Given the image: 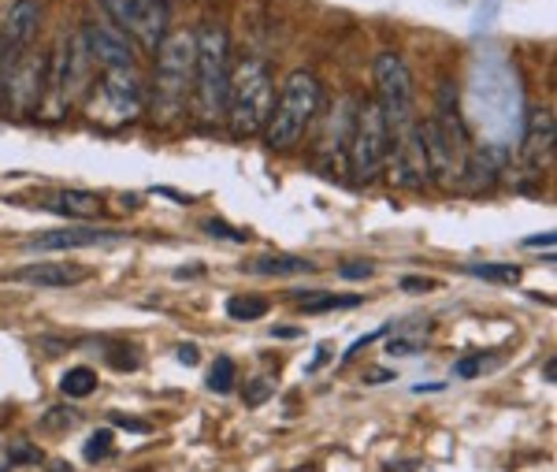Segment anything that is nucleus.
Listing matches in <instances>:
<instances>
[{"label": "nucleus", "instance_id": "aec40b11", "mask_svg": "<svg viewBox=\"0 0 557 472\" xmlns=\"http://www.w3.org/2000/svg\"><path fill=\"white\" fill-rule=\"evenodd\" d=\"M234 380H238V369H234L231 357H216L212 372H208V387H212L216 395H228L234 387Z\"/></svg>", "mask_w": 557, "mask_h": 472}, {"label": "nucleus", "instance_id": "393cba45", "mask_svg": "<svg viewBox=\"0 0 557 472\" xmlns=\"http://www.w3.org/2000/svg\"><path fill=\"white\" fill-rule=\"evenodd\" d=\"M372 272H376V268H372L368 260H350V265L338 268V276L342 279H372Z\"/></svg>", "mask_w": 557, "mask_h": 472}, {"label": "nucleus", "instance_id": "ddd939ff", "mask_svg": "<svg viewBox=\"0 0 557 472\" xmlns=\"http://www.w3.org/2000/svg\"><path fill=\"white\" fill-rule=\"evenodd\" d=\"M104 98H108L112 116L134 119L142 112V82H138L134 67H108L104 72Z\"/></svg>", "mask_w": 557, "mask_h": 472}, {"label": "nucleus", "instance_id": "412c9836", "mask_svg": "<svg viewBox=\"0 0 557 472\" xmlns=\"http://www.w3.org/2000/svg\"><path fill=\"white\" fill-rule=\"evenodd\" d=\"M268 312V302L264 298H228V317L231 320H260Z\"/></svg>", "mask_w": 557, "mask_h": 472}, {"label": "nucleus", "instance_id": "5701e85b", "mask_svg": "<svg viewBox=\"0 0 557 472\" xmlns=\"http://www.w3.org/2000/svg\"><path fill=\"white\" fill-rule=\"evenodd\" d=\"M108 450H112V432L104 428V432H93V435H90V443H86V461L108 458Z\"/></svg>", "mask_w": 557, "mask_h": 472}, {"label": "nucleus", "instance_id": "20e7f679", "mask_svg": "<svg viewBox=\"0 0 557 472\" xmlns=\"http://www.w3.org/2000/svg\"><path fill=\"white\" fill-rule=\"evenodd\" d=\"M316 104H320L316 75L294 72L286 78L278 101L272 104V116H268V124H264V142L272 145V150H290V145H298L305 127H309L312 116H316Z\"/></svg>", "mask_w": 557, "mask_h": 472}, {"label": "nucleus", "instance_id": "423d86ee", "mask_svg": "<svg viewBox=\"0 0 557 472\" xmlns=\"http://www.w3.org/2000/svg\"><path fill=\"white\" fill-rule=\"evenodd\" d=\"M376 90H379V112L387 124L390 138L413 127V75L398 52H379L376 56Z\"/></svg>", "mask_w": 557, "mask_h": 472}, {"label": "nucleus", "instance_id": "2f4dec72", "mask_svg": "<svg viewBox=\"0 0 557 472\" xmlns=\"http://www.w3.org/2000/svg\"><path fill=\"white\" fill-rule=\"evenodd\" d=\"M368 380H372V383H379V380H394V372H368Z\"/></svg>", "mask_w": 557, "mask_h": 472}, {"label": "nucleus", "instance_id": "2eb2a0df", "mask_svg": "<svg viewBox=\"0 0 557 472\" xmlns=\"http://www.w3.org/2000/svg\"><path fill=\"white\" fill-rule=\"evenodd\" d=\"M554 153V112L543 109L528 119V135H524V156L532 168H543V161H550Z\"/></svg>", "mask_w": 557, "mask_h": 472}, {"label": "nucleus", "instance_id": "a878e982", "mask_svg": "<svg viewBox=\"0 0 557 472\" xmlns=\"http://www.w3.org/2000/svg\"><path fill=\"white\" fill-rule=\"evenodd\" d=\"M461 380H472V375H480L483 372V354L480 357H465V361H457V369H454Z\"/></svg>", "mask_w": 557, "mask_h": 472}, {"label": "nucleus", "instance_id": "7ed1b4c3", "mask_svg": "<svg viewBox=\"0 0 557 472\" xmlns=\"http://www.w3.org/2000/svg\"><path fill=\"white\" fill-rule=\"evenodd\" d=\"M194 34H168L156 49V112L164 119H179L186 98L194 93Z\"/></svg>", "mask_w": 557, "mask_h": 472}, {"label": "nucleus", "instance_id": "4be33fe9", "mask_svg": "<svg viewBox=\"0 0 557 472\" xmlns=\"http://www.w3.org/2000/svg\"><path fill=\"white\" fill-rule=\"evenodd\" d=\"M465 272L480 276V279H491V283H517V279H520L517 265H465Z\"/></svg>", "mask_w": 557, "mask_h": 472}, {"label": "nucleus", "instance_id": "c756f323", "mask_svg": "<svg viewBox=\"0 0 557 472\" xmlns=\"http://www.w3.org/2000/svg\"><path fill=\"white\" fill-rule=\"evenodd\" d=\"M179 361L182 365H197V346L190 343V346H179Z\"/></svg>", "mask_w": 557, "mask_h": 472}, {"label": "nucleus", "instance_id": "cd10ccee", "mask_svg": "<svg viewBox=\"0 0 557 472\" xmlns=\"http://www.w3.org/2000/svg\"><path fill=\"white\" fill-rule=\"evenodd\" d=\"M112 424H119V428H127V432H138V435H145V432H150V424H145V421H130V417H112Z\"/></svg>", "mask_w": 557, "mask_h": 472}, {"label": "nucleus", "instance_id": "f8f14e48", "mask_svg": "<svg viewBox=\"0 0 557 472\" xmlns=\"http://www.w3.org/2000/svg\"><path fill=\"white\" fill-rule=\"evenodd\" d=\"M12 279L26 286H38V291H67V286L86 283L90 272L82 265H72V260H38V265H23Z\"/></svg>", "mask_w": 557, "mask_h": 472}, {"label": "nucleus", "instance_id": "0eeeda50", "mask_svg": "<svg viewBox=\"0 0 557 472\" xmlns=\"http://www.w3.org/2000/svg\"><path fill=\"white\" fill-rule=\"evenodd\" d=\"M116 30L134 38L142 49L156 52L168 38V0H101Z\"/></svg>", "mask_w": 557, "mask_h": 472}, {"label": "nucleus", "instance_id": "f03ea898", "mask_svg": "<svg viewBox=\"0 0 557 472\" xmlns=\"http://www.w3.org/2000/svg\"><path fill=\"white\" fill-rule=\"evenodd\" d=\"M272 98H275V86L268 64L257 56H242L231 67V86H228V119L234 138H254L264 130L275 104Z\"/></svg>", "mask_w": 557, "mask_h": 472}, {"label": "nucleus", "instance_id": "dca6fc26", "mask_svg": "<svg viewBox=\"0 0 557 472\" xmlns=\"http://www.w3.org/2000/svg\"><path fill=\"white\" fill-rule=\"evenodd\" d=\"M46 208H52V213H60V216H72V220H98L104 205L98 194H90V190H56Z\"/></svg>", "mask_w": 557, "mask_h": 472}, {"label": "nucleus", "instance_id": "4468645a", "mask_svg": "<svg viewBox=\"0 0 557 472\" xmlns=\"http://www.w3.org/2000/svg\"><path fill=\"white\" fill-rule=\"evenodd\" d=\"M38 26H41V4H38V0H15V4L8 8L4 30H0V34H4L8 49L20 52V49H26L34 41Z\"/></svg>", "mask_w": 557, "mask_h": 472}, {"label": "nucleus", "instance_id": "f257e3e1", "mask_svg": "<svg viewBox=\"0 0 557 472\" xmlns=\"http://www.w3.org/2000/svg\"><path fill=\"white\" fill-rule=\"evenodd\" d=\"M197 60H194V98L197 116L205 124L228 116V86H231V41L220 23H205L194 34Z\"/></svg>", "mask_w": 557, "mask_h": 472}, {"label": "nucleus", "instance_id": "9d476101", "mask_svg": "<svg viewBox=\"0 0 557 472\" xmlns=\"http://www.w3.org/2000/svg\"><path fill=\"white\" fill-rule=\"evenodd\" d=\"M124 239L119 227H90V224H75V227H60V231H41L26 242V250H41V253H64V250H90V246H112V242Z\"/></svg>", "mask_w": 557, "mask_h": 472}, {"label": "nucleus", "instance_id": "b1692460", "mask_svg": "<svg viewBox=\"0 0 557 472\" xmlns=\"http://www.w3.org/2000/svg\"><path fill=\"white\" fill-rule=\"evenodd\" d=\"M202 231H208L212 239H231V242H246L249 239L246 231H238V227H231V224H223V220H205Z\"/></svg>", "mask_w": 557, "mask_h": 472}, {"label": "nucleus", "instance_id": "6ab92c4d", "mask_svg": "<svg viewBox=\"0 0 557 472\" xmlns=\"http://www.w3.org/2000/svg\"><path fill=\"white\" fill-rule=\"evenodd\" d=\"M357 305H361V294H346V298H338V294H312V298H301V312L316 317V312L357 309Z\"/></svg>", "mask_w": 557, "mask_h": 472}, {"label": "nucleus", "instance_id": "a211bd4d", "mask_svg": "<svg viewBox=\"0 0 557 472\" xmlns=\"http://www.w3.org/2000/svg\"><path fill=\"white\" fill-rule=\"evenodd\" d=\"M60 391H64L67 398H86L98 391V372L86 369V365H78V369H67L64 380H60Z\"/></svg>", "mask_w": 557, "mask_h": 472}, {"label": "nucleus", "instance_id": "6e6552de", "mask_svg": "<svg viewBox=\"0 0 557 472\" xmlns=\"http://www.w3.org/2000/svg\"><path fill=\"white\" fill-rule=\"evenodd\" d=\"M387 164H390V182H394V187H402V190H424V187H428L431 168H428V153H424L420 124L405 127L402 135L390 138Z\"/></svg>", "mask_w": 557, "mask_h": 472}, {"label": "nucleus", "instance_id": "1a4fd4ad", "mask_svg": "<svg viewBox=\"0 0 557 472\" xmlns=\"http://www.w3.org/2000/svg\"><path fill=\"white\" fill-rule=\"evenodd\" d=\"M0 86H4L8 93V109H12L15 116H30V112H38L41 101H46V60L30 56V52L12 60Z\"/></svg>", "mask_w": 557, "mask_h": 472}, {"label": "nucleus", "instance_id": "39448f33", "mask_svg": "<svg viewBox=\"0 0 557 472\" xmlns=\"http://www.w3.org/2000/svg\"><path fill=\"white\" fill-rule=\"evenodd\" d=\"M346 150H350V168L357 182H376L383 168H387L390 153V130L383 124V112L376 101L357 104V116L350 124V138H346Z\"/></svg>", "mask_w": 557, "mask_h": 472}, {"label": "nucleus", "instance_id": "9b49d317", "mask_svg": "<svg viewBox=\"0 0 557 472\" xmlns=\"http://www.w3.org/2000/svg\"><path fill=\"white\" fill-rule=\"evenodd\" d=\"M82 41H86V49H90V60L101 64L104 72H108V67H134V46H130V38L124 30H116V26L90 23L82 34Z\"/></svg>", "mask_w": 557, "mask_h": 472}, {"label": "nucleus", "instance_id": "7c9ffc66", "mask_svg": "<svg viewBox=\"0 0 557 472\" xmlns=\"http://www.w3.org/2000/svg\"><path fill=\"white\" fill-rule=\"evenodd\" d=\"M524 246H532V250H535V246H554V231H546L543 239H528Z\"/></svg>", "mask_w": 557, "mask_h": 472}, {"label": "nucleus", "instance_id": "bb28decb", "mask_svg": "<svg viewBox=\"0 0 557 472\" xmlns=\"http://www.w3.org/2000/svg\"><path fill=\"white\" fill-rule=\"evenodd\" d=\"M402 291H409V294L435 291V279H424V276H405V279H402Z\"/></svg>", "mask_w": 557, "mask_h": 472}, {"label": "nucleus", "instance_id": "f3484780", "mask_svg": "<svg viewBox=\"0 0 557 472\" xmlns=\"http://www.w3.org/2000/svg\"><path fill=\"white\" fill-rule=\"evenodd\" d=\"M312 268H316L312 260L294 257V253H264V257H257L254 265H249V272L283 279V276H305V272H312Z\"/></svg>", "mask_w": 557, "mask_h": 472}, {"label": "nucleus", "instance_id": "c85d7f7f", "mask_svg": "<svg viewBox=\"0 0 557 472\" xmlns=\"http://www.w3.org/2000/svg\"><path fill=\"white\" fill-rule=\"evenodd\" d=\"M8 64H12V49H8L4 34H0V82H4V72H8Z\"/></svg>", "mask_w": 557, "mask_h": 472}]
</instances>
